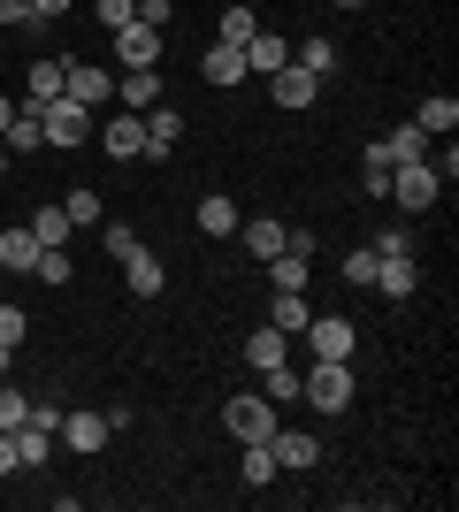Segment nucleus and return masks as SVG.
I'll list each match as a JSON object with an SVG mask.
<instances>
[{
    "label": "nucleus",
    "mask_w": 459,
    "mask_h": 512,
    "mask_svg": "<svg viewBox=\"0 0 459 512\" xmlns=\"http://www.w3.org/2000/svg\"><path fill=\"white\" fill-rule=\"evenodd\" d=\"M39 115V130H46V146H62V153H77L92 138V107L85 100H69V92H54V100H39L31 107Z\"/></svg>",
    "instance_id": "f257e3e1"
},
{
    "label": "nucleus",
    "mask_w": 459,
    "mask_h": 512,
    "mask_svg": "<svg viewBox=\"0 0 459 512\" xmlns=\"http://www.w3.org/2000/svg\"><path fill=\"white\" fill-rule=\"evenodd\" d=\"M383 192H391V199H398L406 214H429V207L444 199V176H437V161H398Z\"/></svg>",
    "instance_id": "f03ea898"
},
{
    "label": "nucleus",
    "mask_w": 459,
    "mask_h": 512,
    "mask_svg": "<svg viewBox=\"0 0 459 512\" xmlns=\"http://www.w3.org/2000/svg\"><path fill=\"white\" fill-rule=\"evenodd\" d=\"M299 398L314 413H345L352 406V360H314V375H299Z\"/></svg>",
    "instance_id": "7ed1b4c3"
},
{
    "label": "nucleus",
    "mask_w": 459,
    "mask_h": 512,
    "mask_svg": "<svg viewBox=\"0 0 459 512\" xmlns=\"http://www.w3.org/2000/svg\"><path fill=\"white\" fill-rule=\"evenodd\" d=\"M222 428H230L238 444H268V436H276V406H268L261 390H238V398L222 406Z\"/></svg>",
    "instance_id": "20e7f679"
},
{
    "label": "nucleus",
    "mask_w": 459,
    "mask_h": 512,
    "mask_svg": "<svg viewBox=\"0 0 459 512\" xmlns=\"http://www.w3.org/2000/svg\"><path fill=\"white\" fill-rule=\"evenodd\" d=\"M62 92L69 100H85L92 115L115 100V69H100V62H77V54H62Z\"/></svg>",
    "instance_id": "39448f33"
},
{
    "label": "nucleus",
    "mask_w": 459,
    "mask_h": 512,
    "mask_svg": "<svg viewBox=\"0 0 459 512\" xmlns=\"http://www.w3.org/2000/svg\"><path fill=\"white\" fill-rule=\"evenodd\" d=\"M299 337L314 344V360H352V344H360V329H352L345 314H314V321L299 329Z\"/></svg>",
    "instance_id": "423d86ee"
},
{
    "label": "nucleus",
    "mask_w": 459,
    "mask_h": 512,
    "mask_svg": "<svg viewBox=\"0 0 459 512\" xmlns=\"http://www.w3.org/2000/svg\"><path fill=\"white\" fill-rule=\"evenodd\" d=\"M108 413H62V428H54V444L77 451V459H92V451H108Z\"/></svg>",
    "instance_id": "0eeeda50"
},
{
    "label": "nucleus",
    "mask_w": 459,
    "mask_h": 512,
    "mask_svg": "<svg viewBox=\"0 0 459 512\" xmlns=\"http://www.w3.org/2000/svg\"><path fill=\"white\" fill-rule=\"evenodd\" d=\"M108 39H115V62H123V69H153V62H161V31H153V23H123V31H108Z\"/></svg>",
    "instance_id": "6e6552de"
},
{
    "label": "nucleus",
    "mask_w": 459,
    "mask_h": 512,
    "mask_svg": "<svg viewBox=\"0 0 459 512\" xmlns=\"http://www.w3.org/2000/svg\"><path fill=\"white\" fill-rule=\"evenodd\" d=\"M138 123H146V161H169V153H176V138H184V115H176L169 100H153L146 115H138Z\"/></svg>",
    "instance_id": "1a4fd4ad"
},
{
    "label": "nucleus",
    "mask_w": 459,
    "mask_h": 512,
    "mask_svg": "<svg viewBox=\"0 0 459 512\" xmlns=\"http://www.w3.org/2000/svg\"><path fill=\"white\" fill-rule=\"evenodd\" d=\"M123 283H131V299H161V291H169V268H161L146 245H131V253H123Z\"/></svg>",
    "instance_id": "9d476101"
},
{
    "label": "nucleus",
    "mask_w": 459,
    "mask_h": 512,
    "mask_svg": "<svg viewBox=\"0 0 459 512\" xmlns=\"http://www.w3.org/2000/svg\"><path fill=\"white\" fill-rule=\"evenodd\" d=\"M268 451H276V467H284V474H306V467H314V459H322V444H314L306 428H284V421H276V436H268Z\"/></svg>",
    "instance_id": "9b49d317"
},
{
    "label": "nucleus",
    "mask_w": 459,
    "mask_h": 512,
    "mask_svg": "<svg viewBox=\"0 0 459 512\" xmlns=\"http://www.w3.org/2000/svg\"><path fill=\"white\" fill-rule=\"evenodd\" d=\"M268 92H276V107H291V115H299V107H314L322 77H314V69H299V62H284L276 77H268Z\"/></svg>",
    "instance_id": "f8f14e48"
},
{
    "label": "nucleus",
    "mask_w": 459,
    "mask_h": 512,
    "mask_svg": "<svg viewBox=\"0 0 459 512\" xmlns=\"http://www.w3.org/2000/svg\"><path fill=\"white\" fill-rule=\"evenodd\" d=\"M153 100H161V69H123V77H115V107H123V115H146Z\"/></svg>",
    "instance_id": "ddd939ff"
},
{
    "label": "nucleus",
    "mask_w": 459,
    "mask_h": 512,
    "mask_svg": "<svg viewBox=\"0 0 459 512\" xmlns=\"http://www.w3.org/2000/svg\"><path fill=\"white\" fill-rule=\"evenodd\" d=\"M375 283H383V299H414V291H421L414 253H383V260H375Z\"/></svg>",
    "instance_id": "4468645a"
},
{
    "label": "nucleus",
    "mask_w": 459,
    "mask_h": 512,
    "mask_svg": "<svg viewBox=\"0 0 459 512\" xmlns=\"http://www.w3.org/2000/svg\"><path fill=\"white\" fill-rule=\"evenodd\" d=\"M284 62H291V39H276V31H253V39H245V77H276Z\"/></svg>",
    "instance_id": "2eb2a0df"
},
{
    "label": "nucleus",
    "mask_w": 459,
    "mask_h": 512,
    "mask_svg": "<svg viewBox=\"0 0 459 512\" xmlns=\"http://www.w3.org/2000/svg\"><path fill=\"white\" fill-rule=\"evenodd\" d=\"M100 146H108V161H138V153H146V123H138V115H115V123H100Z\"/></svg>",
    "instance_id": "dca6fc26"
},
{
    "label": "nucleus",
    "mask_w": 459,
    "mask_h": 512,
    "mask_svg": "<svg viewBox=\"0 0 459 512\" xmlns=\"http://www.w3.org/2000/svg\"><path fill=\"white\" fill-rule=\"evenodd\" d=\"M46 245L31 237V222L23 230H0V276H31V260H39Z\"/></svg>",
    "instance_id": "f3484780"
},
{
    "label": "nucleus",
    "mask_w": 459,
    "mask_h": 512,
    "mask_svg": "<svg viewBox=\"0 0 459 512\" xmlns=\"http://www.w3.org/2000/svg\"><path fill=\"white\" fill-rule=\"evenodd\" d=\"M238 237H245V253L268 268V260L284 253V237H291V230H284V222H268V214H253V222H238Z\"/></svg>",
    "instance_id": "a211bd4d"
},
{
    "label": "nucleus",
    "mask_w": 459,
    "mask_h": 512,
    "mask_svg": "<svg viewBox=\"0 0 459 512\" xmlns=\"http://www.w3.org/2000/svg\"><path fill=\"white\" fill-rule=\"evenodd\" d=\"M375 146H383L391 169H398V161H429V130H421V123H398L391 138H375Z\"/></svg>",
    "instance_id": "6ab92c4d"
},
{
    "label": "nucleus",
    "mask_w": 459,
    "mask_h": 512,
    "mask_svg": "<svg viewBox=\"0 0 459 512\" xmlns=\"http://www.w3.org/2000/svg\"><path fill=\"white\" fill-rule=\"evenodd\" d=\"M199 77H207V85H238V77H245V54H238V46H207V54H199Z\"/></svg>",
    "instance_id": "aec40b11"
},
{
    "label": "nucleus",
    "mask_w": 459,
    "mask_h": 512,
    "mask_svg": "<svg viewBox=\"0 0 459 512\" xmlns=\"http://www.w3.org/2000/svg\"><path fill=\"white\" fill-rule=\"evenodd\" d=\"M54 92H62V54H46V62H31V69H23V107L54 100Z\"/></svg>",
    "instance_id": "412c9836"
},
{
    "label": "nucleus",
    "mask_w": 459,
    "mask_h": 512,
    "mask_svg": "<svg viewBox=\"0 0 459 512\" xmlns=\"http://www.w3.org/2000/svg\"><path fill=\"white\" fill-rule=\"evenodd\" d=\"M8 436H16V467H46V459H54V428L23 421V428H8Z\"/></svg>",
    "instance_id": "4be33fe9"
},
{
    "label": "nucleus",
    "mask_w": 459,
    "mask_h": 512,
    "mask_svg": "<svg viewBox=\"0 0 459 512\" xmlns=\"http://www.w3.org/2000/svg\"><path fill=\"white\" fill-rule=\"evenodd\" d=\"M238 222H245V214H238V199H222V192H207V199H199V230H207V237H238Z\"/></svg>",
    "instance_id": "5701e85b"
},
{
    "label": "nucleus",
    "mask_w": 459,
    "mask_h": 512,
    "mask_svg": "<svg viewBox=\"0 0 459 512\" xmlns=\"http://www.w3.org/2000/svg\"><path fill=\"white\" fill-rule=\"evenodd\" d=\"M306 276H314V253H291L284 245V253L268 260V283H276V291H306Z\"/></svg>",
    "instance_id": "b1692460"
},
{
    "label": "nucleus",
    "mask_w": 459,
    "mask_h": 512,
    "mask_svg": "<svg viewBox=\"0 0 459 512\" xmlns=\"http://www.w3.org/2000/svg\"><path fill=\"white\" fill-rule=\"evenodd\" d=\"M306 321H314V306H306V291H276V306H268V329H284V337H299Z\"/></svg>",
    "instance_id": "393cba45"
},
{
    "label": "nucleus",
    "mask_w": 459,
    "mask_h": 512,
    "mask_svg": "<svg viewBox=\"0 0 459 512\" xmlns=\"http://www.w3.org/2000/svg\"><path fill=\"white\" fill-rule=\"evenodd\" d=\"M414 123L429 130V138H452V130H459V100H452V92H437V100H421V115H414Z\"/></svg>",
    "instance_id": "a878e982"
},
{
    "label": "nucleus",
    "mask_w": 459,
    "mask_h": 512,
    "mask_svg": "<svg viewBox=\"0 0 459 512\" xmlns=\"http://www.w3.org/2000/svg\"><path fill=\"white\" fill-rule=\"evenodd\" d=\"M0 146H8V153H39V146H46V130H39V115H31V107H16V123L0 130Z\"/></svg>",
    "instance_id": "bb28decb"
},
{
    "label": "nucleus",
    "mask_w": 459,
    "mask_h": 512,
    "mask_svg": "<svg viewBox=\"0 0 459 512\" xmlns=\"http://www.w3.org/2000/svg\"><path fill=\"white\" fill-rule=\"evenodd\" d=\"M284 352H291V337H284V329H268V321L253 329V337H245V360H253V367H276Z\"/></svg>",
    "instance_id": "cd10ccee"
},
{
    "label": "nucleus",
    "mask_w": 459,
    "mask_h": 512,
    "mask_svg": "<svg viewBox=\"0 0 459 512\" xmlns=\"http://www.w3.org/2000/svg\"><path fill=\"white\" fill-rule=\"evenodd\" d=\"M31 237H39V245H69V237H77V222H69V214H62V199L31 214Z\"/></svg>",
    "instance_id": "c85d7f7f"
},
{
    "label": "nucleus",
    "mask_w": 459,
    "mask_h": 512,
    "mask_svg": "<svg viewBox=\"0 0 459 512\" xmlns=\"http://www.w3.org/2000/svg\"><path fill=\"white\" fill-rule=\"evenodd\" d=\"M23 337H31V314H23V306H0V367H16Z\"/></svg>",
    "instance_id": "c756f323"
},
{
    "label": "nucleus",
    "mask_w": 459,
    "mask_h": 512,
    "mask_svg": "<svg viewBox=\"0 0 459 512\" xmlns=\"http://www.w3.org/2000/svg\"><path fill=\"white\" fill-rule=\"evenodd\" d=\"M261 398L268 406H291V398H299V367H284V360L261 367Z\"/></svg>",
    "instance_id": "7c9ffc66"
},
{
    "label": "nucleus",
    "mask_w": 459,
    "mask_h": 512,
    "mask_svg": "<svg viewBox=\"0 0 459 512\" xmlns=\"http://www.w3.org/2000/svg\"><path fill=\"white\" fill-rule=\"evenodd\" d=\"M238 474H245V490H268L284 467H276V451H268V444H245V467Z\"/></svg>",
    "instance_id": "2f4dec72"
},
{
    "label": "nucleus",
    "mask_w": 459,
    "mask_h": 512,
    "mask_svg": "<svg viewBox=\"0 0 459 512\" xmlns=\"http://www.w3.org/2000/svg\"><path fill=\"white\" fill-rule=\"evenodd\" d=\"M291 62L314 69V77L329 85V77H337V46H329V39H306V46H291Z\"/></svg>",
    "instance_id": "473e14b6"
},
{
    "label": "nucleus",
    "mask_w": 459,
    "mask_h": 512,
    "mask_svg": "<svg viewBox=\"0 0 459 512\" xmlns=\"http://www.w3.org/2000/svg\"><path fill=\"white\" fill-rule=\"evenodd\" d=\"M62 214L77 222V230H92V222H108V207H100V192H92V184H77V192L62 199Z\"/></svg>",
    "instance_id": "72a5a7b5"
},
{
    "label": "nucleus",
    "mask_w": 459,
    "mask_h": 512,
    "mask_svg": "<svg viewBox=\"0 0 459 512\" xmlns=\"http://www.w3.org/2000/svg\"><path fill=\"white\" fill-rule=\"evenodd\" d=\"M253 31H261V16H253V8H222V31H215V39L245 54V39H253Z\"/></svg>",
    "instance_id": "f704fd0d"
},
{
    "label": "nucleus",
    "mask_w": 459,
    "mask_h": 512,
    "mask_svg": "<svg viewBox=\"0 0 459 512\" xmlns=\"http://www.w3.org/2000/svg\"><path fill=\"white\" fill-rule=\"evenodd\" d=\"M31 276H39L46 291H62V283H69V245H46V253L31 260Z\"/></svg>",
    "instance_id": "c9c22d12"
},
{
    "label": "nucleus",
    "mask_w": 459,
    "mask_h": 512,
    "mask_svg": "<svg viewBox=\"0 0 459 512\" xmlns=\"http://www.w3.org/2000/svg\"><path fill=\"white\" fill-rule=\"evenodd\" d=\"M375 260H383V253H375V245H360V253H345V283H360V291H368V283H375Z\"/></svg>",
    "instance_id": "e433bc0d"
},
{
    "label": "nucleus",
    "mask_w": 459,
    "mask_h": 512,
    "mask_svg": "<svg viewBox=\"0 0 459 512\" xmlns=\"http://www.w3.org/2000/svg\"><path fill=\"white\" fill-rule=\"evenodd\" d=\"M360 176H368V192L383 199V184H391V161H383V146H368V153H360Z\"/></svg>",
    "instance_id": "4c0bfd02"
},
{
    "label": "nucleus",
    "mask_w": 459,
    "mask_h": 512,
    "mask_svg": "<svg viewBox=\"0 0 459 512\" xmlns=\"http://www.w3.org/2000/svg\"><path fill=\"white\" fill-rule=\"evenodd\" d=\"M23 413H31V398L16 383H0V428H23Z\"/></svg>",
    "instance_id": "58836bf2"
},
{
    "label": "nucleus",
    "mask_w": 459,
    "mask_h": 512,
    "mask_svg": "<svg viewBox=\"0 0 459 512\" xmlns=\"http://www.w3.org/2000/svg\"><path fill=\"white\" fill-rule=\"evenodd\" d=\"M92 16L108 23V31H123V23H131V16H138V0H92Z\"/></svg>",
    "instance_id": "ea45409f"
},
{
    "label": "nucleus",
    "mask_w": 459,
    "mask_h": 512,
    "mask_svg": "<svg viewBox=\"0 0 459 512\" xmlns=\"http://www.w3.org/2000/svg\"><path fill=\"white\" fill-rule=\"evenodd\" d=\"M100 245H108V253L123 260V253H131V245H138V230H131V222H100Z\"/></svg>",
    "instance_id": "a19ab883"
},
{
    "label": "nucleus",
    "mask_w": 459,
    "mask_h": 512,
    "mask_svg": "<svg viewBox=\"0 0 459 512\" xmlns=\"http://www.w3.org/2000/svg\"><path fill=\"white\" fill-rule=\"evenodd\" d=\"M169 16H176L169 0H138V23H153V31H169Z\"/></svg>",
    "instance_id": "79ce46f5"
},
{
    "label": "nucleus",
    "mask_w": 459,
    "mask_h": 512,
    "mask_svg": "<svg viewBox=\"0 0 459 512\" xmlns=\"http://www.w3.org/2000/svg\"><path fill=\"white\" fill-rule=\"evenodd\" d=\"M69 8H77V0H31V23H62Z\"/></svg>",
    "instance_id": "37998d69"
},
{
    "label": "nucleus",
    "mask_w": 459,
    "mask_h": 512,
    "mask_svg": "<svg viewBox=\"0 0 459 512\" xmlns=\"http://www.w3.org/2000/svg\"><path fill=\"white\" fill-rule=\"evenodd\" d=\"M23 421H39V428H62V406H54V398H31V413H23Z\"/></svg>",
    "instance_id": "c03bdc74"
},
{
    "label": "nucleus",
    "mask_w": 459,
    "mask_h": 512,
    "mask_svg": "<svg viewBox=\"0 0 459 512\" xmlns=\"http://www.w3.org/2000/svg\"><path fill=\"white\" fill-rule=\"evenodd\" d=\"M0 23H8V31H23V23H31V0H0Z\"/></svg>",
    "instance_id": "a18cd8bd"
},
{
    "label": "nucleus",
    "mask_w": 459,
    "mask_h": 512,
    "mask_svg": "<svg viewBox=\"0 0 459 512\" xmlns=\"http://www.w3.org/2000/svg\"><path fill=\"white\" fill-rule=\"evenodd\" d=\"M0 474H16V436L0 428Z\"/></svg>",
    "instance_id": "49530a36"
},
{
    "label": "nucleus",
    "mask_w": 459,
    "mask_h": 512,
    "mask_svg": "<svg viewBox=\"0 0 459 512\" xmlns=\"http://www.w3.org/2000/svg\"><path fill=\"white\" fill-rule=\"evenodd\" d=\"M8 123H16V100H8V92H0V130H8Z\"/></svg>",
    "instance_id": "de8ad7c7"
},
{
    "label": "nucleus",
    "mask_w": 459,
    "mask_h": 512,
    "mask_svg": "<svg viewBox=\"0 0 459 512\" xmlns=\"http://www.w3.org/2000/svg\"><path fill=\"white\" fill-rule=\"evenodd\" d=\"M337 8H368V0H337Z\"/></svg>",
    "instance_id": "09e8293b"
},
{
    "label": "nucleus",
    "mask_w": 459,
    "mask_h": 512,
    "mask_svg": "<svg viewBox=\"0 0 459 512\" xmlns=\"http://www.w3.org/2000/svg\"><path fill=\"white\" fill-rule=\"evenodd\" d=\"M0 176H8V146H0Z\"/></svg>",
    "instance_id": "8fccbe9b"
}]
</instances>
